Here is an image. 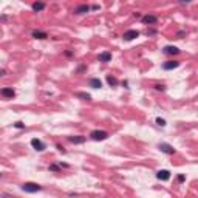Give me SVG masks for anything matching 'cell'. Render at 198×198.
I'll use <instances>...</instances> for the list:
<instances>
[{
	"instance_id": "obj_13",
	"label": "cell",
	"mask_w": 198,
	"mask_h": 198,
	"mask_svg": "<svg viewBox=\"0 0 198 198\" xmlns=\"http://www.w3.org/2000/svg\"><path fill=\"white\" fill-rule=\"evenodd\" d=\"M68 141L73 144H82V142H85V136H70Z\"/></svg>"
},
{
	"instance_id": "obj_11",
	"label": "cell",
	"mask_w": 198,
	"mask_h": 198,
	"mask_svg": "<svg viewBox=\"0 0 198 198\" xmlns=\"http://www.w3.org/2000/svg\"><path fill=\"white\" fill-rule=\"evenodd\" d=\"M156 178L161 180V181H167L170 178V172L169 170H159V172L156 173Z\"/></svg>"
},
{
	"instance_id": "obj_1",
	"label": "cell",
	"mask_w": 198,
	"mask_h": 198,
	"mask_svg": "<svg viewBox=\"0 0 198 198\" xmlns=\"http://www.w3.org/2000/svg\"><path fill=\"white\" fill-rule=\"evenodd\" d=\"M22 190L28 192V194H34V192L42 190V186H39L37 183H25L23 186H22Z\"/></svg>"
},
{
	"instance_id": "obj_9",
	"label": "cell",
	"mask_w": 198,
	"mask_h": 198,
	"mask_svg": "<svg viewBox=\"0 0 198 198\" xmlns=\"http://www.w3.org/2000/svg\"><path fill=\"white\" fill-rule=\"evenodd\" d=\"M98 60H99V62H110V60H112V53H108V51L101 53L98 56Z\"/></svg>"
},
{
	"instance_id": "obj_5",
	"label": "cell",
	"mask_w": 198,
	"mask_h": 198,
	"mask_svg": "<svg viewBox=\"0 0 198 198\" xmlns=\"http://www.w3.org/2000/svg\"><path fill=\"white\" fill-rule=\"evenodd\" d=\"M138 36H139V33L136 31V30H129V31L124 33L122 39H124V40H133V39H136Z\"/></svg>"
},
{
	"instance_id": "obj_15",
	"label": "cell",
	"mask_w": 198,
	"mask_h": 198,
	"mask_svg": "<svg viewBox=\"0 0 198 198\" xmlns=\"http://www.w3.org/2000/svg\"><path fill=\"white\" fill-rule=\"evenodd\" d=\"M90 87H93V88H101L102 87V82L99 81V79H96V78H93V79H90Z\"/></svg>"
},
{
	"instance_id": "obj_14",
	"label": "cell",
	"mask_w": 198,
	"mask_h": 198,
	"mask_svg": "<svg viewBox=\"0 0 198 198\" xmlns=\"http://www.w3.org/2000/svg\"><path fill=\"white\" fill-rule=\"evenodd\" d=\"M166 54H178L180 53V48H177V47H172V45H169V47H166L163 50Z\"/></svg>"
},
{
	"instance_id": "obj_16",
	"label": "cell",
	"mask_w": 198,
	"mask_h": 198,
	"mask_svg": "<svg viewBox=\"0 0 198 198\" xmlns=\"http://www.w3.org/2000/svg\"><path fill=\"white\" fill-rule=\"evenodd\" d=\"M74 96L76 98H81V99H84V101H90L91 96L88 95V93H82V91H78V93H74Z\"/></svg>"
},
{
	"instance_id": "obj_17",
	"label": "cell",
	"mask_w": 198,
	"mask_h": 198,
	"mask_svg": "<svg viewBox=\"0 0 198 198\" xmlns=\"http://www.w3.org/2000/svg\"><path fill=\"white\" fill-rule=\"evenodd\" d=\"M43 8H45V3H42V2H36V3H33V9H34L36 13L42 11Z\"/></svg>"
},
{
	"instance_id": "obj_6",
	"label": "cell",
	"mask_w": 198,
	"mask_h": 198,
	"mask_svg": "<svg viewBox=\"0 0 198 198\" xmlns=\"http://www.w3.org/2000/svg\"><path fill=\"white\" fill-rule=\"evenodd\" d=\"M31 146L34 147V150H37V152H42L43 148H45V144H43L40 139H37V138H33L31 139Z\"/></svg>"
},
{
	"instance_id": "obj_4",
	"label": "cell",
	"mask_w": 198,
	"mask_h": 198,
	"mask_svg": "<svg viewBox=\"0 0 198 198\" xmlns=\"http://www.w3.org/2000/svg\"><path fill=\"white\" fill-rule=\"evenodd\" d=\"M158 147H159V150H161L163 153H167V155H173V153H175V148L170 144H166V142H161Z\"/></svg>"
},
{
	"instance_id": "obj_21",
	"label": "cell",
	"mask_w": 198,
	"mask_h": 198,
	"mask_svg": "<svg viewBox=\"0 0 198 198\" xmlns=\"http://www.w3.org/2000/svg\"><path fill=\"white\" fill-rule=\"evenodd\" d=\"M59 167H60V166H56V164H51V166H50V170H53V172H57V170H59Z\"/></svg>"
},
{
	"instance_id": "obj_2",
	"label": "cell",
	"mask_w": 198,
	"mask_h": 198,
	"mask_svg": "<svg viewBox=\"0 0 198 198\" xmlns=\"http://www.w3.org/2000/svg\"><path fill=\"white\" fill-rule=\"evenodd\" d=\"M90 138L93 141H104V139L108 138V133H107V132H104V130H93L90 133Z\"/></svg>"
},
{
	"instance_id": "obj_7",
	"label": "cell",
	"mask_w": 198,
	"mask_h": 198,
	"mask_svg": "<svg viewBox=\"0 0 198 198\" xmlns=\"http://www.w3.org/2000/svg\"><path fill=\"white\" fill-rule=\"evenodd\" d=\"M178 67H180L178 60H167V62L163 64V68L164 70H173V68H178Z\"/></svg>"
},
{
	"instance_id": "obj_12",
	"label": "cell",
	"mask_w": 198,
	"mask_h": 198,
	"mask_svg": "<svg viewBox=\"0 0 198 198\" xmlns=\"http://www.w3.org/2000/svg\"><path fill=\"white\" fill-rule=\"evenodd\" d=\"M31 36L34 37V39H47V37H48V34L45 31H39V30H34L31 33Z\"/></svg>"
},
{
	"instance_id": "obj_23",
	"label": "cell",
	"mask_w": 198,
	"mask_h": 198,
	"mask_svg": "<svg viewBox=\"0 0 198 198\" xmlns=\"http://www.w3.org/2000/svg\"><path fill=\"white\" fill-rule=\"evenodd\" d=\"M155 88H156V90H161V91H164V85H155Z\"/></svg>"
},
{
	"instance_id": "obj_10",
	"label": "cell",
	"mask_w": 198,
	"mask_h": 198,
	"mask_svg": "<svg viewBox=\"0 0 198 198\" xmlns=\"http://www.w3.org/2000/svg\"><path fill=\"white\" fill-rule=\"evenodd\" d=\"M90 9H91V6H88V5H79V6H76L74 13L76 14H87Z\"/></svg>"
},
{
	"instance_id": "obj_18",
	"label": "cell",
	"mask_w": 198,
	"mask_h": 198,
	"mask_svg": "<svg viewBox=\"0 0 198 198\" xmlns=\"http://www.w3.org/2000/svg\"><path fill=\"white\" fill-rule=\"evenodd\" d=\"M107 82H108V85H112V87L118 85V79L115 78V76H107Z\"/></svg>"
},
{
	"instance_id": "obj_3",
	"label": "cell",
	"mask_w": 198,
	"mask_h": 198,
	"mask_svg": "<svg viewBox=\"0 0 198 198\" xmlns=\"http://www.w3.org/2000/svg\"><path fill=\"white\" fill-rule=\"evenodd\" d=\"M141 20H142V23H144V25H155L158 22V17H156V16H152V14H147V16H142Z\"/></svg>"
},
{
	"instance_id": "obj_8",
	"label": "cell",
	"mask_w": 198,
	"mask_h": 198,
	"mask_svg": "<svg viewBox=\"0 0 198 198\" xmlns=\"http://www.w3.org/2000/svg\"><path fill=\"white\" fill-rule=\"evenodd\" d=\"M2 96L6 99H13L16 96V91L13 88H9V87H5V88H2Z\"/></svg>"
},
{
	"instance_id": "obj_20",
	"label": "cell",
	"mask_w": 198,
	"mask_h": 198,
	"mask_svg": "<svg viewBox=\"0 0 198 198\" xmlns=\"http://www.w3.org/2000/svg\"><path fill=\"white\" fill-rule=\"evenodd\" d=\"M14 127H17V129H25V124L19 121V122H16V124H14Z\"/></svg>"
},
{
	"instance_id": "obj_19",
	"label": "cell",
	"mask_w": 198,
	"mask_h": 198,
	"mask_svg": "<svg viewBox=\"0 0 198 198\" xmlns=\"http://www.w3.org/2000/svg\"><path fill=\"white\" fill-rule=\"evenodd\" d=\"M156 124H158V125H161V127H164V125H166V121L161 119V118H158V119H156Z\"/></svg>"
},
{
	"instance_id": "obj_22",
	"label": "cell",
	"mask_w": 198,
	"mask_h": 198,
	"mask_svg": "<svg viewBox=\"0 0 198 198\" xmlns=\"http://www.w3.org/2000/svg\"><path fill=\"white\" fill-rule=\"evenodd\" d=\"M184 180H186V178H184V175H178V181H180V183H183Z\"/></svg>"
}]
</instances>
